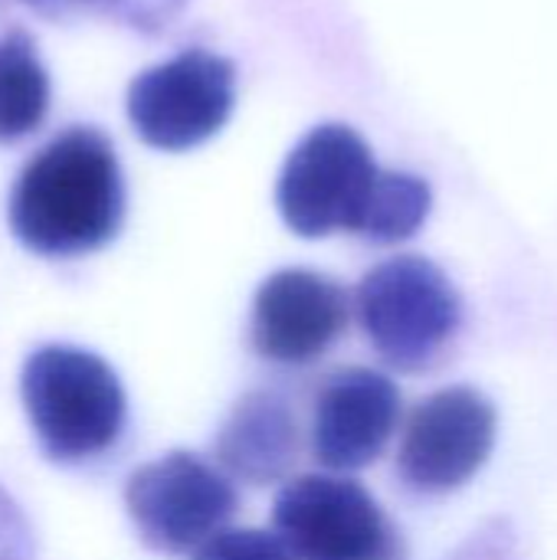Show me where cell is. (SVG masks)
Returning a JSON list of instances; mask_svg holds the SVG:
<instances>
[{"label": "cell", "instance_id": "obj_1", "mask_svg": "<svg viewBox=\"0 0 557 560\" xmlns=\"http://www.w3.org/2000/svg\"><path fill=\"white\" fill-rule=\"evenodd\" d=\"M10 230L36 256L69 259L112 243L125 223V177L98 128H66L20 171Z\"/></svg>", "mask_w": 557, "mask_h": 560}, {"label": "cell", "instance_id": "obj_2", "mask_svg": "<svg viewBox=\"0 0 557 560\" xmlns=\"http://www.w3.org/2000/svg\"><path fill=\"white\" fill-rule=\"evenodd\" d=\"M20 394L53 463H89L108 453L125 430L128 404L115 371L82 348H36L23 364Z\"/></svg>", "mask_w": 557, "mask_h": 560}, {"label": "cell", "instance_id": "obj_3", "mask_svg": "<svg viewBox=\"0 0 557 560\" xmlns=\"http://www.w3.org/2000/svg\"><path fill=\"white\" fill-rule=\"evenodd\" d=\"M355 312L374 351L401 371L427 368L463 322L456 285L423 256H394L374 266L358 282Z\"/></svg>", "mask_w": 557, "mask_h": 560}, {"label": "cell", "instance_id": "obj_4", "mask_svg": "<svg viewBox=\"0 0 557 560\" xmlns=\"http://www.w3.org/2000/svg\"><path fill=\"white\" fill-rule=\"evenodd\" d=\"M378 174L381 167L364 138L348 125L328 121L289 151L276 184V207L286 226L305 240L338 230L355 233Z\"/></svg>", "mask_w": 557, "mask_h": 560}, {"label": "cell", "instance_id": "obj_5", "mask_svg": "<svg viewBox=\"0 0 557 560\" xmlns=\"http://www.w3.org/2000/svg\"><path fill=\"white\" fill-rule=\"evenodd\" d=\"M236 105V69L210 49H184L128 85V121L158 151H190L230 121Z\"/></svg>", "mask_w": 557, "mask_h": 560}, {"label": "cell", "instance_id": "obj_6", "mask_svg": "<svg viewBox=\"0 0 557 560\" xmlns=\"http://www.w3.org/2000/svg\"><path fill=\"white\" fill-rule=\"evenodd\" d=\"M272 525L295 560H404L397 528L371 492L341 476H302L279 489Z\"/></svg>", "mask_w": 557, "mask_h": 560}, {"label": "cell", "instance_id": "obj_7", "mask_svg": "<svg viewBox=\"0 0 557 560\" xmlns=\"http://www.w3.org/2000/svg\"><path fill=\"white\" fill-rule=\"evenodd\" d=\"M128 515L151 551H200L236 512V489L217 466L194 453H167L131 472Z\"/></svg>", "mask_w": 557, "mask_h": 560}, {"label": "cell", "instance_id": "obj_8", "mask_svg": "<svg viewBox=\"0 0 557 560\" xmlns=\"http://www.w3.org/2000/svg\"><path fill=\"white\" fill-rule=\"evenodd\" d=\"M496 407L476 387H446L414 407L397 472L420 495H443L466 486L496 446Z\"/></svg>", "mask_w": 557, "mask_h": 560}, {"label": "cell", "instance_id": "obj_9", "mask_svg": "<svg viewBox=\"0 0 557 560\" xmlns=\"http://www.w3.org/2000/svg\"><path fill=\"white\" fill-rule=\"evenodd\" d=\"M348 325V292L315 269H279L253 299V345L276 364L322 358Z\"/></svg>", "mask_w": 557, "mask_h": 560}, {"label": "cell", "instance_id": "obj_10", "mask_svg": "<svg viewBox=\"0 0 557 560\" xmlns=\"http://www.w3.org/2000/svg\"><path fill=\"white\" fill-rule=\"evenodd\" d=\"M401 423V390L371 368H345L315 397L312 450L335 472L371 466Z\"/></svg>", "mask_w": 557, "mask_h": 560}, {"label": "cell", "instance_id": "obj_11", "mask_svg": "<svg viewBox=\"0 0 557 560\" xmlns=\"http://www.w3.org/2000/svg\"><path fill=\"white\" fill-rule=\"evenodd\" d=\"M217 463L250 486H266L286 476L295 459L299 433L286 404L272 394L243 397L217 433Z\"/></svg>", "mask_w": 557, "mask_h": 560}, {"label": "cell", "instance_id": "obj_12", "mask_svg": "<svg viewBox=\"0 0 557 560\" xmlns=\"http://www.w3.org/2000/svg\"><path fill=\"white\" fill-rule=\"evenodd\" d=\"M49 112V75L23 30L0 36V144L33 135Z\"/></svg>", "mask_w": 557, "mask_h": 560}, {"label": "cell", "instance_id": "obj_13", "mask_svg": "<svg viewBox=\"0 0 557 560\" xmlns=\"http://www.w3.org/2000/svg\"><path fill=\"white\" fill-rule=\"evenodd\" d=\"M430 207H433V190L423 177L407 171H381L355 236L368 243L410 240L427 223Z\"/></svg>", "mask_w": 557, "mask_h": 560}, {"label": "cell", "instance_id": "obj_14", "mask_svg": "<svg viewBox=\"0 0 557 560\" xmlns=\"http://www.w3.org/2000/svg\"><path fill=\"white\" fill-rule=\"evenodd\" d=\"M194 560H295L279 535H266L256 528H223L213 535Z\"/></svg>", "mask_w": 557, "mask_h": 560}, {"label": "cell", "instance_id": "obj_15", "mask_svg": "<svg viewBox=\"0 0 557 560\" xmlns=\"http://www.w3.org/2000/svg\"><path fill=\"white\" fill-rule=\"evenodd\" d=\"M85 3L138 33H161L167 30L190 0H76Z\"/></svg>", "mask_w": 557, "mask_h": 560}, {"label": "cell", "instance_id": "obj_16", "mask_svg": "<svg viewBox=\"0 0 557 560\" xmlns=\"http://www.w3.org/2000/svg\"><path fill=\"white\" fill-rule=\"evenodd\" d=\"M0 560H36L33 528L23 509L0 489Z\"/></svg>", "mask_w": 557, "mask_h": 560}, {"label": "cell", "instance_id": "obj_17", "mask_svg": "<svg viewBox=\"0 0 557 560\" xmlns=\"http://www.w3.org/2000/svg\"><path fill=\"white\" fill-rule=\"evenodd\" d=\"M20 3H26L39 16H62L69 7H76V0H20Z\"/></svg>", "mask_w": 557, "mask_h": 560}]
</instances>
